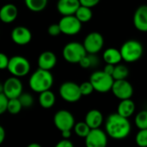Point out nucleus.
<instances>
[{
	"label": "nucleus",
	"instance_id": "8",
	"mask_svg": "<svg viewBox=\"0 0 147 147\" xmlns=\"http://www.w3.org/2000/svg\"><path fill=\"white\" fill-rule=\"evenodd\" d=\"M23 86L19 77L12 76L8 78L0 85V93H3L9 99L19 98L22 94Z\"/></svg>",
	"mask_w": 147,
	"mask_h": 147
},
{
	"label": "nucleus",
	"instance_id": "13",
	"mask_svg": "<svg viewBox=\"0 0 147 147\" xmlns=\"http://www.w3.org/2000/svg\"><path fill=\"white\" fill-rule=\"evenodd\" d=\"M108 134L100 128L91 129L85 138L86 147H107Z\"/></svg>",
	"mask_w": 147,
	"mask_h": 147
},
{
	"label": "nucleus",
	"instance_id": "19",
	"mask_svg": "<svg viewBox=\"0 0 147 147\" xmlns=\"http://www.w3.org/2000/svg\"><path fill=\"white\" fill-rule=\"evenodd\" d=\"M84 121L89 125L91 129L100 128L103 122V115L99 110L92 109L86 113Z\"/></svg>",
	"mask_w": 147,
	"mask_h": 147
},
{
	"label": "nucleus",
	"instance_id": "2",
	"mask_svg": "<svg viewBox=\"0 0 147 147\" xmlns=\"http://www.w3.org/2000/svg\"><path fill=\"white\" fill-rule=\"evenodd\" d=\"M28 84L34 92L40 94L52 88L53 84V76L50 70H45L39 68L30 76Z\"/></svg>",
	"mask_w": 147,
	"mask_h": 147
},
{
	"label": "nucleus",
	"instance_id": "39",
	"mask_svg": "<svg viewBox=\"0 0 147 147\" xmlns=\"http://www.w3.org/2000/svg\"><path fill=\"white\" fill-rule=\"evenodd\" d=\"M61 133V135L63 137V139H69L71 136V130H65V131H63V132H60Z\"/></svg>",
	"mask_w": 147,
	"mask_h": 147
},
{
	"label": "nucleus",
	"instance_id": "21",
	"mask_svg": "<svg viewBox=\"0 0 147 147\" xmlns=\"http://www.w3.org/2000/svg\"><path fill=\"white\" fill-rule=\"evenodd\" d=\"M135 112V103L131 99L121 100L117 107V113L123 117L129 118Z\"/></svg>",
	"mask_w": 147,
	"mask_h": 147
},
{
	"label": "nucleus",
	"instance_id": "24",
	"mask_svg": "<svg viewBox=\"0 0 147 147\" xmlns=\"http://www.w3.org/2000/svg\"><path fill=\"white\" fill-rule=\"evenodd\" d=\"M26 7L33 12H40L45 10L48 0H24Z\"/></svg>",
	"mask_w": 147,
	"mask_h": 147
},
{
	"label": "nucleus",
	"instance_id": "20",
	"mask_svg": "<svg viewBox=\"0 0 147 147\" xmlns=\"http://www.w3.org/2000/svg\"><path fill=\"white\" fill-rule=\"evenodd\" d=\"M103 60L107 64L117 65L123 59L120 49L115 48H109L103 52Z\"/></svg>",
	"mask_w": 147,
	"mask_h": 147
},
{
	"label": "nucleus",
	"instance_id": "40",
	"mask_svg": "<svg viewBox=\"0 0 147 147\" xmlns=\"http://www.w3.org/2000/svg\"><path fill=\"white\" fill-rule=\"evenodd\" d=\"M5 130L3 126H0V144H3V142L4 141L5 139Z\"/></svg>",
	"mask_w": 147,
	"mask_h": 147
},
{
	"label": "nucleus",
	"instance_id": "28",
	"mask_svg": "<svg viewBox=\"0 0 147 147\" xmlns=\"http://www.w3.org/2000/svg\"><path fill=\"white\" fill-rule=\"evenodd\" d=\"M135 126L140 129H147V110L140 111L134 119Z\"/></svg>",
	"mask_w": 147,
	"mask_h": 147
},
{
	"label": "nucleus",
	"instance_id": "30",
	"mask_svg": "<svg viewBox=\"0 0 147 147\" xmlns=\"http://www.w3.org/2000/svg\"><path fill=\"white\" fill-rule=\"evenodd\" d=\"M135 142L140 147H147V129H141L136 134Z\"/></svg>",
	"mask_w": 147,
	"mask_h": 147
},
{
	"label": "nucleus",
	"instance_id": "38",
	"mask_svg": "<svg viewBox=\"0 0 147 147\" xmlns=\"http://www.w3.org/2000/svg\"><path fill=\"white\" fill-rule=\"evenodd\" d=\"M115 65H113V64H106V66L104 67L103 71L113 76V74H114V71H115Z\"/></svg>",
	"mask_w": 147,
	"mask_h": 147
},
{
	"label": "nucleus",
	"instance_id": "3",
	"mask_svg": "<svg viewBox=\"0 0 147 147\" xmlns=\"http://www.w3.org/2000/svg\"><path fill=\"white\" fill-rule=\"evenodd\" d=\"M123 61L134 62L140 60L143 55L144 49L140 42L137 40H128L125 42L120 49Z\"/></svg>",
	"mask_w": 147,
	"mask_h": 147
},
{
	"label": "nucleus",
	"instance_id": "1",
	"mask_svg": "<svg viewBox=\"0 0 147 147\" xmlns=\"http://www.w3.org/2000/svg\"><path fill=\"white\" fill-rule=\"evenodd\" d=\"M107 134L117 140L126 139L131 133V124L128 118L123 117L118 113L110 114L105 122Z\"/></svg>",
	"mask_w": 147,
	"mask_h": 147
},
{
	"label": "nucleus",
	"instance_id": "41",
	"mask_svg": "<svg viewBox=\"0 0 147 147\" xmlns=\"http://www.w3.org/2000/svg\"><path fill=\"white\" fill-rule=\"evenodd\" d=\"M27 147H42L40 144H38V143H31V144H29L28 146Z\"/></svg>",
	"mask_w": 147,
	"mask_h": 147
},
{
	"label": "nucleus",
	"instance_id": "23",
	"mask_svg": "<svg viewBox=\"0 0 147 147\" xmlns=\"http://www.w3.org/2000/svg\"><path fill=\"white\" fill-rule=\"evenodd\" d=\"M99 63H100V60L96 56V54H87L79 62L78 64L83 68H95L98 66Z\"/></svg>",
	"mask_w": 147,
	"mask_h": 147
},
{
	"label": "nucleus",
	"instance_id": "7",
	"mask_svg": "<svg viewBox=\"0 0 147 147\" xmlns=\"http://www.w3.org/2000/svg\"><path fill=\"white\" fill-rule=\"evenodd\" d=\"M59 95L60 97L69 103H74L78 101L82 95L80 86L73 81H65L59 87Z\"/></svg>",
	"mask_w": 147,
	"mask_h": 147
},
{
	"label": "nucleus",
	"instance_id": "11",
	"mask_svg": "<svg viewBox=\"0 0 147 147\" xmlns=\"http://www.w3.org/2000/svg\"><path fill=\"white\" fill-rule=\"evenodd\" d=\"M83 44L88 54H97L103 48L104 38L99 32H90L85 36Z\"/></svg>",
	"mask_w": 147,
	"mask_h": 147
},
{
	"label": "nucleus",
	"instance_id": "9",
	"mask_svg": "<svg viewBox=\"0 0 147 147\" xmlns=\"http://www.w3.org/2000/svg\"><path fill=\"white\" fill-rule=\"evenodd\" d=\"M62 34L67 36H74L80 32L82 29V23L75 15L62 16L59 22Z\"/></svg>",
	"mask_w": 147,
	"mask_h": 147
},
{
	"label": "nucleus",
	"instance_id": "6",
	"mask_svg": "<svg viewBox=\"0 0 147 147\" xmlns=\"http://www.w3.org/2000/svg\"><path fill=\"white\" fill-rule=\"evenodd\" d=\"M31 66L29 61L22 55H14L9 58L8 66L9 72L16 77H23L30 71Z\"/></svg>",
	"mask_w": 147,
	"mask_h": 147
},
{
	"label": "nucleus",
	"instance_id": "12",
	"mask_svg": "<svg viewBox=\"0 0 147 147\" xmlns=\"http://www.w3.org/2000/svg\"><path fill=\"white\" fill-rule=\"evenodd\" d=\"M111 91L114 95L121 101L131 99L134 94V88L127 79L115 80Z\"/></svg>",
	"mask_w": 147,
	"mask_h": 147
},
{
	"label": "nucleus",
	"instance_id": "15",
	"mask_svg": "<svg viewBox=\"0 0 147 147\" xmlns=\"http://www.w3.org/2000/svg\"><path fill=\"white\" fill-rule=\"evenodd\" d=\"M134 27L141 32H147V5L139 6L134 15Z\"/></svg>",
	"mask_w": 147,
	"mask_h": 147
},
{
	"label": "nucleus",
	"instance_id": "35",
	"mask_svg": "<svg viewBox=\"0 0 147 147\" xmlns=\"http://www.w3.org/2000/svg\"><path fill=\"white\" fill-rule=\"evenodd\" d=\"M9 63V58L3 53L0 54V68L1 69H5L8 68Z\"/></svg>",
	"mask_w": 147,
	"mask_h": 147
},
{
	"label": "nucleus",
	"instance_id": "14",
	"mask_svg": "<svg viewBox=\"0 0 147 147\" xmlns=\"http://www.w3.org/2000/svg\"><path fill=\"white\" fill-rule=\"evenodd\" d=\"M12 41L20 46L28 44L32 40V33L28 28L25 26H16L11 31Z\"/></svg>",
	"mask_w": 147,
	"mask_h": 147
},
{
	"label": "nucleus",
	"instance_id": "18",
	"mask_svg": "<svg viewBox=\"0 0 147 147\" xmlns=\"http://www.w3.org/2000/svg\"><path fill=\"white\" fill-rule=\"evenodd\" d=\"M18 15L17 7L13 3H6L0 9V19L4 23H13Z\"/></svg>",
	"mask_w": 147,
	"mask_h": 147
},
{
	"label": "nucleus",
	"instance_id": "17",
	"mask_svg": "<svg viewBox=\"0 0 147 147\" xmlns=\"http://www.w3.org/2000/svg\"><path fill=\"white\" fill-rule=\"evenodd\" d=\"M57 64V56L52 51H44L38 57V66L45 70L53 69Z\"/></svg>",
	"mask_w": 147,
	"mask_h": 147
},
{
	"label": "nucleus",
	"instance_id": "37",
	"mask_svg": "<svg viewBox=\"0 0 147 147\" xmlns=\"http://www.w3.org/2000/svg\"><path fill=\"white\" fill-rule=\"evenodd\" d=\"M54 147H74V146L71 141H70L69 139H64L60 140L59 142H58L57 145Z\"/></svg>",
	"mask_w": 147,
	"mask_h": 147
},
{
	"label": "nucleus",
	"instance_id": "29",
	"mask_svg": "<svg viewBox=\"0 0 147 147\" xmlns=\"http://www.w3.org/2000/svg\"><path fill=\"white\" fill-rule=\"evenodd\" d=\"M22 108V105L18 98L15 99H9V105H8V109L7 111L10 114H17L21 112Z\"/></svg>",
	"mask_w": 147,
	"mask_h": 147
},
{
	"label": "nucleus",
	"instance_id": "32",
	"mask_svg": "<svg viewBox=\"0 0 147 147\" xmlns=\"http://www.w3.org/2000/svg\"><path fill=\"white\" fill-rule=\"evenodd\" d=\"M79 86H80V90H81V93H82L83 96H88V95L91 94L95 91V88H94L92 83L90 81H84Z\"/></svg>",
	"mask_w": 147,
	"mask_h": 147
},
{
	"label": "nucleus",
	"instance_id": "4",
	"mask_svg": "<svg viewBox=\"0 0 147 147\" xmlns=\"http://www.w3.org/2000/svg\"><path fill=\"white\" fill-rule=\"evenodd\" d=\"M90 81L92 83L95 91L104 94L111 91L115 79L112 75L107 74L103 70H98L92 73L90 77Z\"/></svg>",
	"mask_w": 147,
	"mask_h": 147
},
{
	"label": "nucleus",
	"instance_id": "5",
	"mask_svg": "<svg viewBox=\"0 0 147 147\" xmlns=\"http://www.w3.org/2000/svg\"><path fill=\"white\" fill-rule=\"evenodd\" d=\"M64 59L69 63H79L88 54L84 44L79 42H71L65 45L63 51Z\"/></svg>",
	"mask_w": 147,
	"mask_h": 147
},
{
	"label": "nucleus",
	"instance_id": "16",
	"mask_svg": "<svg viewBox=\"0 0 147 147\" xmlns=\"http://www.w3.org/2000/svg\"><path fill=\"white\" fill-rule=\"evenodd\" d=\"M80 6L79 0H59L57 3V10L62 16L75 15Z\"/></svg>",
	"mask_w": 147,
	"mask_h": 147
},
{
	"label": "nucleus",
	"instance_id": "31",
	"mask_svg": "<svg viewBox=\"0 0 147 147\" xmlns=\"http://www.w3.org/2000/svg\"><path fill=\"white\" fill-rule=\"evenodd\" d=\"M22 105V107H30L34 104V98L28 93H22L18 98Z\"/></svg>",
	"mask_w": 147,
	"mask_h": 147
},
{
	"label": "nucleus",
	"instance_id": "10",
	"mask_svg": "<svg viewBox=\"0 0 147 147\" xmlns=\"http://www.w3.org/2000/svg\"><path fill=\"white\" fill-rule=\"evenodd\" d=\"M53 123L60 132L71 130L75 126V119L72 113L67 110H59L53 116Z\"/></svg>",
	"mask_w": 147,
	"mask_h": 147
},
{
	"label": "nucleus",
	"instance_id": "33",
	"mask_svg": "<svg viewBox=\"0 0 147 147\" xmlns=\"http://www.w3.org/2000/svg\"><path fill=\"white\" fill-rule=\"evenodd\" d=\"M9 101V99L3 93H0V113L1 114L4 113L7 111Z\"/></svg>",
	"mask_w": 147,
	"mask_h": 147
},
{
	"label": "nucleus",
	"instance_id": "34",
	"mask_svg": "<svg viewBox=\"0 0 147 147\" xmlns=\"http://www.w3.org/2000/svg\"><path fill=\"white\" fill-rule=\"evenodd\" d=\"M47 32L51 36H58L59 35H60L61 32V29L59 23H53L51 24L48 29H47Z\"/></svg>",
	"mask_w": 147,
	"mask_h": 147
},
{
	"label": "nucleus",
	"instance_id": "36",
	"mask_svg": "<svg viewBox=\"0 0 147 147\" xmlns=\"http://www.w3.org/2000/svg\"><path fill=\"white\" fill-rule=\"evenodd\" d=\"M79 1H80L81 5H84L89 8L95 7L100 3V0H79Z\"/></svg>",
	"mask_w": 147,
	"mask_h": 147
},
{
	"label": "nucleus",
	"instance_id": "22",
	"mask_svg": "<svg viewBox=\"0 0 147 147\" xmlns=\"http://www.w3.org/2000/svg\"><path fill=\"white\" fill-rule=\"evenodd\" d=\"M39 104L45 109H49L53 107L56 102L55 94L49 89L39 94Z\"/></svg>",
	"mask_w": 147,
	"mask_h": 147
},
{
	"label": "nucleus",
	"instance_id": "25",
	"mask_svg": "<svg viewBox=\"0 0 147 147\" xmlns=\"http://www.w3.org/2000/svg\"><path fill=\"white\" fill-rule=\"evenodd\" d=\"M75 16L78 17V19L82 23H88L91 20V18L93 16V13H92L91 8L81 5L78 9L77 12L75 13Z\"/></svg>",
	"mask_w": 147,
	"mask_h": 147
},
{
	"label": "nucleus",
	"instance_id": "26",
	"mask_svg": "<svg viewBox=\"0 0 147 147\" xmlns=\"http://www.w3.org/2000/svg\"><path fill=\"white\" fill-rule=\"evenodd\" d=\"M74 132L79 137V138H84L85 139L87 135L90 133L91 128L89 126V125L85 121H79L75 124L74 126Z\"/></svg>",
	"mask_w": 147,
	"mask_h": 147
},
{
	"label": "nucleus",
	"instance_id": "27",
	"mask_svg": "<svg viewBox=\"0 0 147 147\" xmlns=\"http://www.w3.org/2000/svg\"><path fill=\"white\" fill-rule=\"evenodd\" d=\"M129 75V70L127 66L122 64H117L115 67L113 77L115 80H125Z\"/></svg>",
	"mask_w": 147,
	"mask_h": 147
}]
</instances>
